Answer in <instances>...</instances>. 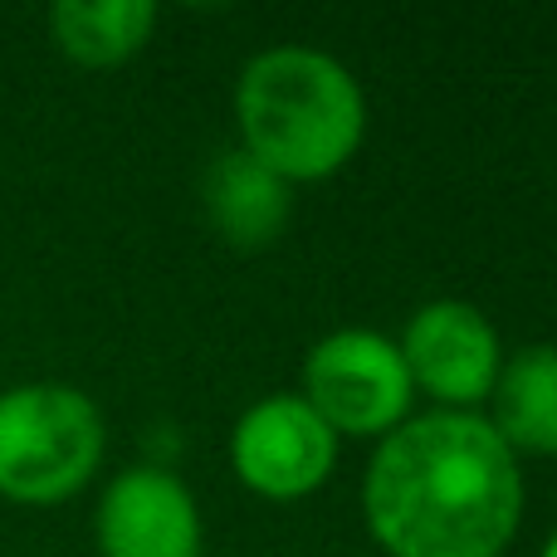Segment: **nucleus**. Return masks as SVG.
Returning a JSON list of instances; mask_svg holds the SVG:
<instances>
[{
	"label": "nucleus",
	"instance_id": "nucleus-1",
	"mask_svg": "<svg viewBox=\"0 0 557 557\" xmlns=\"http://www.w3.org/2000/svg\"><path fill=\"white\" fill-rule=\"evenodd\" d=\"M519 455L480 411H425L376 441L362 513L386 557H499L523 523Z\"/></svg>",
	"mask_w": 557,
	"mask_h": 557
},
{
	"label": "nucleus",
	"instance_id": "nucleus-2",
	"mask_svg": "<svg viewBox=\"0 0 557 557\" xmlns=\"http://www.w3.org/2000/svg\"><path fill=\"white\" fill-rule=\"evenodd\" d=\"M240 147L288 186L343 172L367 137V94L343 59L308 45H274L235 84Z\"/></svg>",
	"mask_w": 557,
	"mask_h": 557
},
{
	"label": "nucleus",
	"instance_id": "nucleus-3",
	"mask_svg": "<svg viewBox=\"0 0 557 557\" xmlns=\"http://www.w3.org/2000/svg\"><path fill=\"white\" fill-rule=\"evenodd\" d=\"M103 411L69 382H20L0 392V499L64 504L103 465Z\"/></svg>",
	"mask_w": 557,
	"mask_h": 557
},
{
	"label": "nucleus",
	"instance_id": "nucleus-4",
	"mask_svg": "<svg viewBox=\"0 0 557 557\" xmlns=\"http://www.w3.org/2000/svg\"><path fill=\"white\" fill-rule=\"evenodd\" d=\"M304 396L333 435L382 441L411 421L416 386L396 337L372 327H337L318 337L304 357Z\"/></svg>",
	"mask_w": 557,
	"mask_h": 557
},
{
	"label": "nucleus",
	"instance_id": "nucleus-5",
	"mask_svg": "<svg viewBox=\"0 0 557 557\" xmlns=\"http://www.w3.org/2000/svg\"><path fill=\"white\" fill-rule=\"evenodd\" d=\"M401 362L416 396H431L435 411H474L490 401L504 367L499 327L470 298H431L406 318Z\"/></svg>",
	"mask_w": 557,
	"mask_h": 557
},
{
	"label": "nucleus",
	"instance_id": "nucleus-6",
	"mask_svg": "<svg viewBox=\"0 0 557 557\" xmlns=\"http://www.w3.org/2000/svg\"><path fill=\"white\" fill-rule=\"evenodd\" d=\"M235 480L274 504L308 499L337 465V435L298 392L260 396L231 431Z\"/></svg>",
	"mask_w": 557,
	"mask_h": 557
},
{
	"label": "nucleus",
	"instance_id": "nucleus-7",
	"mask_svg": "<svg viewBox=\"0 0 557 557\" xmlns=\"http://www.w3.org/2000/svg\"><path fill=\"white\" fill-rule=\"evenodd\" d=\"M103 557H201V509L196 494L162 465H133L103 484L94 513Z\"/></svg>",
	"mask_w": 557,
	"mask_h": 557
},
{
	"label": "nucleus",
	"instance_id": "nucleus-8",
	"mask_svg": "<svg viewBox=\"0 0 557 557\" xmlns=\"http://www.w3.org/2000/svg\"><path fill=\"white\" fill-rule=\"evenodd\" d=\"M201 211L211 231L235 250H264L294 221V186L255 162L245 147L211 157L201 176Z\"/></svg>",
	"mask_w": 557,
	"mask_h": 557
},
{
	"label": "nucleus",
	"instance_id": "nucleus-9",
	"mask_svg": "<svg viewBox=\"0 0 557 557\" xmlns=\"http://www.w3.org/2000/svg\"><path fill=\"white\" fill-rule=\"evenodd\" d=\"M490 406V425L513 455H557V343H529L504 357Z\"/></svg>",
	"mask_w": 557,
	"mask_h": 557
},
{
	"label": "nucleus",
	"instance_id": "nucleus-10",
	"mask_svg": "<svg viewBox=\"0 0 557 557\" xmlns=\"http://www.w3.org/2000/svg\"><path fill=\"white\" fill-rule=\"evenodd\" d=\"M152 0H59L49 5V39L59 45V54L84 69L127 64L152 39Z\"/></svg>",
	"mask_w": 557,
	"mask_h": 557
},
{
	"label": "nucleus",
	"instance_id": "nucleus-11",
	"mask_svg": "<svg viewBox=\"0 0 557 557\" xmlns=\"http://www.w3.org/2000/svg\"><path fill=\"white\" fill-rule=\"evenodd\" d=\"M539 557H557V529H553V539L543 543V553H539Z\"/></svg>",
	"mask_w": 557,
	"mask_h": 557
}]
</instances>
